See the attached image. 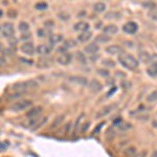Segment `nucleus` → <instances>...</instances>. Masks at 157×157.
Instances as JSON below:
<instances>
[{"label":"nucleus","instance_id":"f257e3e1","mask_svg":"<svg viewBox=\"0 0 157 157\" xmlns=\"http://www.w3.org/2000/svg\"><path fill=\"white\" fill-rule=\"evenodd\" d=\"M118 62L121 64V66L131 70H134L135 68H137L139 64L138 60H136L132 55L124 52L121 55H118Z\"/></svg>","mask_w":157,"mask_h":157},{"label":"nucleus","instance_id":"f03ea898","mask_svg":"<svg viewBox=\"0 0 157 157\" xmlns=\"http://www.w3.org/2000/svg\"><path fill=\"white\" fill-rule=\"evenodd\" d=\"M38 87H39V84L35 80H27L23 81V82L15 83V84L12 85V89L16 91V92L17 91H19V92H26L29 90L36 89Z\"/></svg>","mask_w":157,"mask_h":157},{"label":"nucleus","instance_id":"7ed1b4c3","mask_svg":"<svg viewBox=\"0 0 157 157\" xmlns=\"http://www.w3.org/2000/svg\"><path fill=\"white\" fill-rule=\"evenodd\" d=\"M33 102L30 100H20L18 102H15L13 105L10 107L12 111H15V112H19V111H23L26 110L27 108L32 107Z\"/></svg>","mask_w":157,"mask_h":157},{"label":"nucleus","instance_id":"20e7f679","mask_svg":"<svg viewBox=\"0 0 157 157\" xmlns=\"http://www.w3.org/2000/svg\"><path fill=\"white\" fill-rule=\"evenodd\" d=\"M0 33H1V37L2 38L9 39V38L14 36V34H15L14 25H13L11 22H4V23L1 24V27H0Z\"/></svg>","mask_w":157,"mask_h":157},{"label":"nucleus","instance_id":"39448f33","mask_svg":"<svg viewBox=\"0 0 157 157\" xmlns=\"http://www.w3.org/2000/svg\"><path fill=\"white\" fill-rule=\"evenodd\" d=\"M117 107V104H110V105H107L105 107H103L102 109L98 111L95 113V118H103L105 116H107L108 114H110L114 109Z\"/></svg>","mask_w":157,"mask_h":157},{"label":"nucleus","instance_id":"423d86ee","mask_svg":"<svg viewBox=\"0 0 157 157\" xmlns=\"http://www.w3.org/2000/svg\"><path fill=\"white\" fill-rule=\"evenodd\" d=\"M68 81L72 84L82 86V87H86V86L89 85V82L85 77H82V75H70L68 77Z\"/></svg>","mask_w":157,"mask_h":157},{"label":"nucleus","instance_id":"0eeeda50","mask_svg":"<svg viewBox=\"0 0 157 157\" xmlns=\"http://www.w3.org/2000/svg\"><path fill=\"white\" fill-rule=\"evenodd\" d=\"M137 29H138L137 23H135V22H133V21L127 22V23L123 26V30L125 33H127V34H129V35L135 34V33L137 32Z\"/></svg>","mask_w":157,"mask_h":157},{"label":"nucleus","instance_id":"6e6552de","mask_svg":"<svg viewBox=\"0 0 157 157\" xmlns=\"http://www.w3.org/2000/svg\"><path fill=\"white\" fill-rule=\"evenodd\" d=\"M20 49H21V52H23V54L27 56H33L35 54V47L32 42L23 43V44L21 45V47H20Z\"/></svg>","mask_w":157,"mask_h":157},{"label":"nucleus","instance_id":"1a4fd4ad","mask_svg":"<svg viewBox=\"0 0 157 157\" xmlns=\"http://www.w3.org/2000/svg\"><path fill=\"white\" fill-rule=\"evenodd\" d=\"M98 50H100L98 44L95 42H92V43H89L88 45H86L85 48H84V52L85 54H88V55H95L98 52Z\"/></svg>","mask_w":157,"mask_h":157},{"label":"nucleus","instance_id":"9d476101","mask_svg":"<svg viewBox=\"0 0 157 157\" xmlns=\"http://www.w3.org/2000/svg\"><path fill=\"white\" fill-rule=\"evenodd\" d=\"M106 52L111 56H115V55H121V52H123V49H121V47L120 45H110V46H107L106 47Z\"/></svg>","mask_w":157,"mask_h":157},{"label":"nucleus","instance_id":"9b49d317","mask_svg":"<svg viewBox=\"0 0 157 157\" xmlns=\"http://www.w3.org/2000/svg\"><path fill=\"white\" fill-rule=\"evenodd\" d=\"M89 27H90L89 23H87V22H85V21H80L73 25V29L77 30V32H82V33L88 32Z\"/></svg>","mask_w":157,"mask_h":157},{"label":"nucleus","instance_id":"f8f14e48","mask_svg":"<svg viewBox=\"0 0 157 157\" xmlns=\"http://www.w3.org/2000/svg\"><path fill=\"white\" fill-rule=\"evenodd\" d=\"M103 32H104V34H105V35L112 36V35H115L116 33L118 32V27L116 26L115 24H108L103 29Z\"/></svg>","mask_w":157,"mask_h":157},{"label":"nucleus","instance_id":"ddd939ff","mask_svg":"<svg viewBox=\"0 0 157 157\" xmlns=\"http://www.w3.org/2000/svg\"><path fill=\"white\" fill-rule=\"evenodd\" d=\"M71 59H72V56L66 52V54H64V55H61L57 59V62L61 65H68L71 62Z\"/></svg>","mask_w":157,"mask_h":157},{"label":"nucleus","instance_id":"4468645a","mask_svg":"<svg viewBox=\"0 0 157 157\" xmlns=\"http://www.w3.org/2000/svg\"><path fill=\"white\" fill-rule=\"evenodd\" d=\"M37 52L38 54H40V55H49L50 52H52V47L50 46V45L48 44H41V45H39V46L37 47Z\"/></svg>","mask_w":157,"mask_h":157},{"label":"nucleus","instance_id":"2eb2a0df","mask_svg":"<svg viewBox=\"0 0 157 157\" xmlns=\"http://www.w3.org/2000/svg\"><path fill=\"white\" fill-rule=\"evenodd\" d=\"M88 87H89V89L91 91H93V92H98V91L102 90L103 86L101 84L100 82H98V80H95V78H93V80H91L89 82V85H88Z\"/></svg>","mask_w":157,"mask_h":157},{"label":"nucleus","instance_id":"dca6fc26","mask_svg":"<svg viewBox=\"0 0 157 157\" xmlns=\"http://www.w3.org/2000/svg\"><path fill=\"white\" fill-rule=\"evenodd\" d=\"M43 111V108L42 107H35V108H32L29 112L26 113V116L29 118H34V117H38L40 114L42 113Z\"/></svg>","mask_w":157,"mask_h":157},{"label":"nucleus","instance_id":"f3484780","mask_svg":"<svg viewBox=\"0 0 157 157\" xmlns=\"http://www.w3.org/2000/svg\"><path fill=\"white\" fill-rule=\"evenodd\" d=\"M111 40V37L108 36V35H98V36H97V38H95L94 42L98 43V44H104V43H107Z\"/></svg>","mask_w":157,"mask_h":157},{"label":"nucleus","instance_id":"a211bd4d","mask_svg":"<svg viewBox=\"0 0 157 157\" xmlns=\"http://www.w3.org/2000/svg\"><path fill=\"white\" fill-rule=\"evenodd\" d=\"M92 37V34L90 32H85V33H81L80 35L78 36V41L85 43L87 42L88 40H90V38Z\"/></svg>","mask_w":157,"mask_h":157},{"label":"nucleus","instance_id":"6ab92c4d","mask_svg":"<svg viewBox=\"0 0 157 157\" xmlns=\"http://www.w3.org/2000/svg\"><path fill=\"white\" fill-rule=\"evenodd\" d=\"M63 121H64V115H63V114L58 115L57 117L54 120V121L52 123V125H50V129H52V130H54V129H57L61 125V124H62Z\"/></svg>","mask_w":157,"mask_h":157},{"label":"nucleus","instance_id":"aec40b11","mask_svg":"<svg viewBox=\"0 0 157 157\" xmlns=\"http://www.w3.org/2000/svg\"><path fill=\"white\" fill-rule=\"evenodd\" d=\"M106 4L104 3V2H97V3H94V6H93V11L95 13H103L106 11Z\"/></svg>","mask_w":157,"mask_h":157},{"label":"nucleus","instance_id":"412c9836","mask_svg":"<svg viewBox=\"0 0 157 157\" xmlns=\"http://www.w3.org/2000/svg\"><path fill=\"white\" fill-rule=\"evenodd\" d=\"M61 41H63V36L62 35H52L49 37V43L52 45H55L57 43H60Z\"/></svg>","mask_w":157,"mask_h":157},{"label":"nucleus","instance_id":"4be33fe9","mask_svg":"<svg viewBox=\"0 0 157 157\" xmlns=\"http://www.w3.org/2000/svg\"><path fill=\"white\" fill-rule=\"evenodd\" d=\"M139 59L144 63H151V55L148 54L147 52H141L139 54Z\"/></svg>","mask_w":157,"mask_h":157},{"label":"nucleus","instance_id":"5701e85b","mask_svg":"<svg viewBox=\"0 0 157 157\" xmlns=\"http://www.w3.org/2000/svg\"><path fill=\"white\" fill-rule=\"evenodd\" d=\"M124 154H125L127 157H134L136 156V154H137V150H136V148H134V147H130V148H127L124 152Z\"/></svg>","mask_w":157,"mask_h":157},{"label":"nucleus","instance_id":"b1692460","mask_svg":"<svg viewBox=\"0 0 157 157\" xmlns=\"http://www.w3.org/2000/svg\"><path fill=\"white\" fill-rule=\"evenodd\" d=\"M147 73H148L149 77H151V78H156V77H157V66L151 65L150 67L147 68Z\"/></svg>","mask_w":157,"mask_h":157},{"label":"nucleus","instance_id":"393cba45","mask_svg":"<svg viewBox=\"0 0 157 157\" xmlns=\"http://www.w3.org/2000/svg\"><path fill=\"white\" fill-rule=\"evenodd\" d=\"M40 120H41L40 116H38V117H34V118H29V124H27V127L34 129L38 125V123L40 121Z\"/></svg>","mask_w":157,"mask_h":157},{"label":"nucleus","instance_id":"a878e982","mask_svg":"<svg viewBox=\"0 0 157 157\" xmlns=\"http://www.w3.org/2000/svg\"><path fill=\"white\" fill-rule=\"evenodd\" d=\"M25 94H26V92H19V91H17V92L11 93V94L7 97V100H16V98H20L24 97Z\"/></svg>","mask_w":157,"mask_h":157},{"label":"nucleus","instance_id":"bb28decb","mask_svg":"<svg viewBox=\"0 0 157 157\" xmlns=\"http://www.w3.org/2000/svg\"><path fill=\"white\" fill-rule=\"evenodd\" d=\"M106 19H118L121 18V14L117 12H109L105 15Z\"/></svg>","mask_w":157,"mask_h":157},{"label":"nucleus","instance_id":"cd10ccee","mask_svg":"<svg viewBox=\"0 0 157 157\" xmlns=\"http://www.w3.org/2000/svg\"><path fill=\"white\" fill-rule=\"evenodd\" d=\"M75 57H77V59H78V62L82 63V64H86V63H87V59H86V57H85L84 52H78L77 54H75Z\"/></svg>","mask_w":157,"mask_h":157},{"label":"nucleus","instance_id":"c85d7f7f","mask_svg":"<svg viewBox=\"0 0 157 157\" xmlns=\"http://www.w3.org/2000/svg\"><path fill=\"white\" fill-rule=\"evenodd\" d=\"M147 101L149 103H154V102H157V90L155 91H152L150 94L147 97Z\"/></svg>","mask_w":157,"mask_h":157},{"label":"nucleus","instance_id":"c756f323","mask_svg":"<svg viewBox=\"0 0 157 157\" xmlns=\"http://www.w3.org/2000/svg\"><path fill=\"white\" fill-rule=\"evenodd\" d=\"M48 7V4L46 2H38V3L35 4V9L38 10V11H45Z\"/></svg>","mask_w":157,"mask_h":157},{"label":"nucleus","instance_id":"7c9ffc66","mask_svg":"<svg viewBox=\"0 0 157 157\" xmlns=\"http://www.w3.org/2000/svg\"><path fill=\"white\" fill-rule=\"evenodd\" d=\"M19 30L22 33H25V32H29V24L25 21H22L19 23Z\"/></svg>","mask_w":157,"mask_h":157},{"label":"nucleus","instance_id":"2f4dec72","mask_svg":"<svg viewBox=\"0 0 157 157\" xmlns=\"http://www.w3.org/2000/svg\"><path fill=\"white\" fill-rule=\"evenodd\" d=\"M102 64H103L106 68H113V67L115 66V63L113 62L112 60H110V59H105V60H103V61H102Z\"/></svg>","mask_w":157,"mask_h":157},{"label":"nucleus","instance_id":"473e14b6","mask_svg":"<svg viewBox=\"0 0 157 157\" xmlns=\"http://www.w3.org/2000/svg\"><path fill=\"white\" fill-rule=\"evenodd\" d=\"M97 72L101 75V77H103V78H108L109 75H110V72H109V70L105 69V68H100V69L97 70Z\"/></svg>","mask_w":157,"mask_h":157},{"label":"nucleus","instance_id":"72a5a7b5","mask_svg":"<svg viewBox=\"0 0 157 157\" xmlns=\"http://www.w3.org/2000/svg\"><path fill=\"white\" fill-rule=\"evenodd\" d=\"M17 16H18V13H17L16 10L11 9L7 11V17H9L10 19H16Z\"/></svg>","mask_w":157,"mask_h":157},{"label":"nucleus","instance_id":"f704fd0d","mask_svg":"<svg viewBox=\"0 0 157 157\" xmlns=\"http://www.w3.org/2000/svg\"><path fill=\"white\" fill-rule=\"evenodd\" d=\"M75 45H77V43H75V40H66L64 43V47H66V48H70V47H75Z\"/></svg>","mask_w":157,"mask_h":157},{"label":"nucleus","instance_id":"c9c22d12","mask_svg":"<svg viewBox=\"0 0 157 157\" xmlns=\"http://www.w3.org/2000/svg\"><path fill=\"white\" fill-rule=\"evenodd\" d=\"M47 120H48V117H41V120H40V121L38 123V125L34 129H33V130H38V129H40L45 123H46Z\"/></svg>","mask_w":157,"mask_h":157},{"label":"nucleus","instance_id":"e433bc0d","mask_svg":"<svg viewBox=\"0 0 157 157\" xmlns=\"http://www.w3.org/2000/svg\"><path fill=\"white\" fill-rule=\"evenodd\" d=\"M143 6L146 7V9H148V10H151V11H153V10H155L156 4L153 3V2H147V3H143Z\"/></svg>","mask_w":157,"mask_h":157},{"label":"nucleus","instance_id":"4c0bfd02","mask_svg":"<svg viewBox=\"0 0 157 157\" xmlns=\"http://www.w3.org/2000/svg\"><path fill=\"white\" fill-rule=\"evenodd\" d=\"M58 17H59L61 20H64V21H67V20L70 18L69 15L65 14V13H59V14H58Z\"/></svg>","mask_w":157,"mask_h":157},{"label":"nucleus","instance_id":"58836bf2","mask_svg":"<svg viewBox=\"0 0 157 157\" xmlns=\"http://www.w3.org/2000/svg\"><path fill=\"white\" fill-rule=\"evenodd\" d=\"M149 16L152 20H155L157 21V10H153V11H150L149 13Z\"/></svg>","mask_w":157,"mask_h":157},{"label":"nucleus","instance_id":"ea45409f","mask_svg":"<svg viewBox=\"0 0 157 157\" xmlns=\"http://www.w3.org/2000/svg\"><path fill=\"white\" fill-rule=\"evenodd\" d=\"M82 116H83V114H81L77 118V121H75V134L77 133V131H78V123L81 121V120H82Z\"/></svg>","mask_w":157,"mask_h":157},{"label":"nucleus","instance_id":"a19ab883","mask_svg":"<svg viewBox=\"0 0 157 157\" xmlns=\"http://www.w3.org/2000/svg\"><path fill=\"white\" fill-rule=\"evenodd\" d=\"M120 127H121V130L125 131V130H129V129L132 128V125H131V124H124L123 126L121 125Z\"/></svg>","mask_w":157,"mask_h":157},{"label":"nucleus","instance_id":"79ce46f5","mask_svg":"<svg viewBox=\"0 0 157 157\" xmlns=\"http://www.w3.org/2000/svg\"><path fill=\"white\" fill-rule=\"evenodd\" d=\"M151 63L154 66H157V55H152L151 56Z\"/></svg>","mask_w":157,"mask_h":157},{"label":"nucleus","instance_id":"37998d69","mask_svg":"<svg viewBox=\"0 0 157 157\" xmlns=\"http://www.w3.org/2000/svg\"><path fill=\"white\" fill-rule=\"evenodd\" d=\"M66 47H64V46H61V47H59V48H58L57 50H58V52H59V54H61V55H64V54H66Z\"/></svg>","mask_w":157,"mask_h":157},{"label":"nucleus","instance_id":"c03bdc74","mask_svg":"<svg viewBox=\"0 0 157 157\" xmlns=\"http://www.w3.org/2000/svg\"><path fill=\"white\" fill-rule=\"evenodd\" d=\"M45 34H46V33H45V30L44 29H38L37 30V35H38V37H40V38H43L45 36Z\"/></svg>","mask_w":157,"mask_h":157},{"label":"nucleus","instance_id":"a18cd8bd","mask_svg":"<svg viewBox=\"0 0 157 157\" xmlns=\"http://www.w3.org/2000/svg\"><path fill=\"white\" fill-rule=\"evenodd\" d=\"M44 25H45L46 27H49V29H52V27H54V26H55V23H54L52 21H50V20H48V21L45 22Z\"/></svg>","mask_w":157,"mask_h":157},{"label":"nucleus","instance_id":"49530a36","mask_svg":"<svg viewBox=\"0 0 157 157\" xmlns=\"http://www.w3.org/2000/svg\"><path fill=\"white\" fill-rule=\"evenodd\" d=\"M104 125H105V123H102V124H100V125L98 126V128H95V129H94V131H93V133H98V131H100L101 129H102V127H103Z\"/></svg>","mask_w":157,"mask_h":157},{"label":"nucleus","instance_id":"de8ad7c7","mask_svg":"<svg viewBox=\"0 0 157 157\" xmlns=\"http://www.w3.org/2000/svg\"><path fill=\"white\" fill-rule=\"evenodd\" d=\"M6 148H7V143H4V141H2V143H1V152L6 151Z\"/></svg>","mask_w":157,"mask_h":157},{"label":"nucleus","instance_id":"09e8293b","mask_svg":"<svg viewBox=\"0 0 157 157\" xmlns=\"http://www.w3.org/2000/svg\"><path fill=\"white\" fill-rule=\"evenodd\" d=\"M116 90H117V88H116V87H113L112 89H111V90L109 91V92L107 93V97H111V95H112L113 93H114Z\"/></svg>","mask_w":157,"mask_h":157},{"label":"nucleus","instance_id":"8fccbe9b","mask_svg":"<svg viewBox=\"0 0 157 157\" xmlns=\"http://www.w3.org/2000/svg\"><path fill=\"white\" fill-rule=\"evenodd\" d=\"M88 126H89V121H87V123L84 124V126H83V128H82V132H85V131L87 130Z\"/></svg>","mask_w":157,"mask_h":157},{"label":"nucleus","instance_id":"3c124183","mask_svg":"<svg viewBox=\"0 0 157 157\" xmlns=\"http://www.w3.org/2000/svg\"><path fill=\"white\" fill-rule=\"evenodd\" d=\"M20 61H21V62H23V63H26V64H33L32 61H29L27 59H24V58H21Z\"/></svg>","mask_w":157,"mask_h":157},{"label":"nucleus","instance_id":"603ef678","mask_svg":"<svg viewBox=\"0 0 157 157\" xmlns=\"http://www.w3.org/2000/svg\"><path fill=\"white\" fill-rule=\"evenodd\" d=\"M4 63H6V59H3V57H1V66H3Z\"/></svg>","mask_w":157,"mask_h":157},{"label":"nucleus","instance_id":"864d4df0","mask_svg":"<svg viewBox=\"0 0 157 157\" xmlns=\"http://www.w3.org/2000/svg\"><path fill=\"white\" fill-rule=\"evenodd\" d=\"M151 157H157V151L154 152V153L152 154V156H151Z\"/></svg>","mask_w":157,"mask_h":157}]
</instances>
